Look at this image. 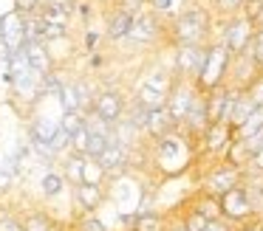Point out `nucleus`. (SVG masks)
I'll return each mask as SVG.
<instances>
[{
    "instance_id": "1",
    "label": "nucleus",
    "mask_w": 263,
    "mask_h": 231,
    "mask_svg": "<svg viewBox=\"0 0 263 231\" xmlns=\"http://www.w3.org/2000/svg\"><path fill=\"white\" fill-rule=\"evenodd\" d=\"M147 163H153L159 178H176L198 163V141L190 138L181 127L159 141H150Z\"/></svg>"
},
{
    "instance_id": "2",
    "label": "nucleus",
    "mask_w": 263,
    "mask_h": 231,
    "mask_svg": "<svg viewBox=\"0 0 263 231\" xmlns=\"http://www.w3.org/2000/svg\"><path fill=\"white\" fill-rule=\"evenodd\" d=\"M212 28H215V17H212L210 6H184L178 14L167 20V43L173 48L181 45H210Z\"/></svg>"
},
{
    "instance_id": "3",
    "label": "nucleus",
    "mask_w": 263,
    "mask_h": 231,
    "mask_svg": "<svg viewBox=\"0 0 263 231\" xmlns=\"http://www.w3.org/2000/svg\"><path fill=\"white\" fill-rule=\"evenodd\" d=\"M229 68H232V51L221 43V39H212L206 45V56H204V68H201L198 79H195V88L201 93H212V90L223 88L229 79Z\"/></svg>"
},
{
    "instance_id": "4",
    "label": "nucleus",
    "mask_w": 263,
    "mask_h": 231,
    "mask_svg": "<svg viewBox=\"0 0 263 231\" xmlns=\"http://www.w3.org/2000/svg\"><path fill=\"white\" fill-rule=\"evenodd\" d=\"M243 175L246 172L240 166H235V163L215 161V163H210V169H204V172H201L198 192H204V195L218 197V200H221L229 189H235V186L243 183Z\"/></svg>"
},
{
    "instance_id": "5",
    "label": "nucleus",
    "mask_w": 263,
    "mask_h": 231,
    "mask_svg": "<svg viewBox=\"0 0 263 231\" xmlns=\"http://www.w3.org/2000/svg\"><path fill=\"white\" fill-rule=\"evenodd\" d=\"M255 31H257V26L240 11V14L229 17V20H221V34H218L215 39H221V43L232 51V56H238V54H246V51L252 48Z\"/></svg>"
},
{
    "instance_id": "6",
    "label": "nucleus",
    "mask_w": 263,
    "mask_h": 231,
    "mask_svg": "<svg viewBox=\"0 0 263 231\" xmlns=\"http://www.w3.org/2000/svg\"><path fill=\"white\" fill-rule=\"evenodd\" d=\"M235 127L229 121H215V124H210V130L204 133V138H201V144H198V161L201 158H212V161H223L227 158V152H229V146L235 144Z\"/></svg>"
},
{
    "instance_id": "7",
    "label": "nucleus",
    "mask_w": 263,
    "mask_h": 231,
    "mask_svg": "<svg viewBox=\"0 0 263 231\" xmlns=\"http://www.w3.org/2000/svg\"><path fill=\"white\" fill-rule=\"evenodd\" d=\"M221 214L235 225H243V223H249V220L257 217V208H255V203H252V195H249V189H246L243 183L235 186V189H229L227 195L221 197Z\"/></svg>"
},
{
    "instance_id": "8",
    "label": "nucleus",
    "mask_w": 263,
    "mask_h": 231,
    "mask_svg": "<svg viewBox=\"0 0 263 231\" xmlns=\"http://www.w3.org/2000/svg\"><path fill=\"white\" fill-rule=\"evenodd\" d=\"M204 56H206V45H181V48H173V73L178 79H190L195 82L204 68Z\"/></svg>"
},
{
    "instance_id": "9",
    "label": "nucleus",
    "mask_w": 263,
    "mask_h": 231,
    "mask_svg": "<svg viewBox=\"0 0 263 231\" xmlns=\"http://www.w3.org/2000/svg\"><path fill=\"white\" fill-rule=\"evenodd\" d=\"M161 37H167V23L161 20L153 9H144L142 14H136L133 28H130V34H127V39L136 43V45H153L156 39H161Z\"/></svg>"
},
{
    "instance_id": "10",
    "label": "nucleus",
    "mask_w": 263,
    "mask_h": 231,
    "mask_svg": "<svg viewBox=\"0 0 263 231\" xmlns=\"http://www.w3.org/2000/svg\"><path fill=\"white\" fill-rule=\"evenodd\" d=\"M263 76V68L255 62V56H252V51H246V54H238L232 56V68H229V79H227V88L232 90H249L252 85L257 82V79Z\"/></svg>"
},
{
    "instance_id": "11",
    "label": "nucleus",
    "mask_w": 263,
    "mask_h": 231,
    "mask_svg": "<svg viewBox=\"0 0 263 231\" xmlns=\"http://www.w3.org/2000/svg\"><path fill=\"white\" fill-rule=\"evenodd\" d=\"M29 43V34H26V14H20L17 9L0 14V48H6L9 54L20 51Z\"/></svg>"
},
{
    "instance_id": "12",
    "label": "nucleus",
    "mask_w": 263,
    "mask_h": 231,
    "mask_svg": "<svg viewBox=\"0 0 263 231\" xmlns=\"http://www.w3.org/2000/svg\"><path fill=\"white\" fill-rule=\"evenodd\" d=\"M198 93H201V90L195 88V82L176 76V85H173L170 99H167V110H170L173 121H176L178 127L184 124V118H187V113H190V107H193V101H195V96H198Z\"/></svg>"
},
{
    "instance_id": "13",
    "label": "nucleus",
    "mask_w": 263,
    "mask_h": 231,
    "mask_svg": "<svg viewBox=\"0 0 263 231\" xmlns=\"http://www.w3.org/2000/svg\"><path fill=\"white\" fill-rule=\"evenodd\" d=\"M127 107H130V104H127L125 93H122L119 88H105V90H99V93H97L93 113H97V116H102L108 124H119L122 118H125Z\"/></svg>"
},
{
    "instance_id": "14",
    "label": "nucleus",
    "mask_w": 263,
    "mask_h": 231,
    "mask_svg": "<svg viewBox=\"0 0 263 231\" xmlns=\"http://www.w3.org/2000/svg\"><path fill=\"white\" fill-rule=\"evenodd\" d=\"M130 155H133L130 146H125L122 141L110 138V144L105 146V152L97 158V161L105 166L108 178H119V175H125L127 169H130Z\"/></svg>"
},
{
    "instance_id": "15",
    "label": "nucleus",
    "mask_w": 263,
    "mask_h": 231,
    "mask_svg": "<svg viewBox=\"0 0 263 231\" xmlns=\"http://www.w3.org/2000/svg\"><path fill=\"white\" fill-rule=\"evenodd\" d=\"M71 197H74V206L80 208V214H97L102 203L108 200V192H105V186L77 183L71 186Z\"/></svg>"
},
{
    "instance_id": "16",
    "label": "nucleus",
    "mask_w": 263,
    "mask_h": 231,
    "mask_svg": "<svg viewBox=\"0 0 263 231\" xmlns=\"http://www.w3.org/2000/svg\"><path fill=\"white\" fill-rule=\"evenodd\" d=\"M23 48H26V56H29L31 68H34L43 79H46L48 73L57 71V62H54L51 51H48V43H43V39H29Z\"/></svg>"
},
{
    "instance_id": "17",
    "label": "nucleus",
    "mask_w": 263,
    "mask_h": 231,
    "mask_svg": "<svg viewBox=\"0 0 263 231\" xmlns=\"http://www.w3.org/2000/svg\"><path fill=\"white\" fill-rule=\"evenodd\" d=\"M173 130H178V124L173 121V116H170V110H167V107H159V110H150V113H147L144 138L159 141V138H164V135H170Z\"/></svg>"
},
{
    "instance_id": "18",
    "label": "nucleus",
    "mask_w": 263,
    "mask_h": 231,
    "mask_svg": "<svg viewBox=\"0 0 263 231\" xmlns=\"http://www.w3.org/2000/svg\"><path fill=\"white\" fill-rule=\"evenodd\" d=\"M133 20H136V14L114 9L108 17V23H105V37L114 39V43L116 39H127V34H130V28H133Z\"/></svg>"
},
{
    "instance_id": "19",
    "label": "nucleus",
    "mask_w": 263,
    "mask_h": 231,
    "mask_svg": "<svg viewBox=\"0 0 263 231\" xmlns=\"http://www.w3.org/2000/svg\"><path fill=\"white\" fill-rule=\"evenodd\" d=\"M255 110H257L255 99L249 96V90H243V93H238V101H235V110H232V118H229V124H232V127L238 130L240 124H243Z\"/></svg>"
},
{
    "instance_id": "20",
    "label": "nucleus",
    "mask_w": 263,
    "mask_h": 231,
    "mask_svg": "<svg viewBox=\"0 0 263 231\" xmlns=\"http://www.w3.org/2000/svg\"><path fill=\"white\" fill-rule=\"evenodd\" d=\"M243 6H246V0H210V11H212V17H215L218 23L240 14Z\"/></svg>"
},
{
    "instance_id": "21",
    "label": "nucleus",
    "mask_w": 263,
    "mask_h": 231,
    "mask_svg": "<svg viewBox=\"0 0 263 231\" xmlns=\"http://www.w3.org/2000/svg\"><path fill=\"white\" fill-rule=\"evenodd\" d=\"M65 183H68V180H65L63 172H54V169H51V172H46V175H43V180H40L43 197H46V200H54L57 195H63Z\"/></svg>"
},
{
    "instance_id": "22",
    "label": "nucleus",
    "mask_w": 263,
    "mask_h": 231,
    "mask_svg": "<svg viewBox=\"0 0 263 231\" xmlns=\"http://www.w3.org/2000/svg\"><path fill=\"white\" fill-rule=\"evenodd\" d=\"M23 231H57V223L48 212H29L23 217Z\"/></svg>"
},
{
    "instance_id": "23",
    "label": "nucleus",
    "mask_w": 263,
    "mask_h": 231,
    "mask_svg": "<svg viewBox=\"0 0 263 231\" xmlns=\"http://www.w3.org/2000/svg\"><path fill=\"white\" fill-rule=\"evenodd\" d=\"M82 166H85V155L68 150V158H65V163H63V175L71 186L82 183Z\"/></svg>"
},
{
    "instance_id": "24",
    "label": "nucleus",
    "mask_w": 263,
    "mask_h": 231,
    "mask_svg": "<svg viewBox=\"0 0 263 231\" xmlns=\"http://www.w3.org/2000/svg\"><path fill=\"white\" fill-rule=\"evenodd\" d=\"M108 172L97 158H85V166H82V183H93V186H105Z\"/></svg>"
},
{
    "instance_id": "25",
    "label": "nucleus",
    "mask_w": 263,
    "mask_h": 231,
    "mask_svg": "<svg viewBox=\"0 0 263 231\" xmlns=\"http://www.w3.org/2000/svg\"><path fill=\"white\" fill-rule=\"evenodd\" d=\"M257 133H263V107H257V110L252 113V116L246 118V121L240 124L238 130H235V135H238L240 141H243V138H252V135H257Z\"/></svg>"
},
{
    "instance_id": "26",
    "label": "nucleus",
    "mask_w": 263,
    "mask_h": 231,
    "mask_svg": "<svg viewBox=\"0 0 263 231\" xmlns=\"http://www.w3.org/2000/svg\"><path fill=\"white\" fill-rule=\"evenodd\" d=\"M14 178H17V163L14 161L6 163L3 158H0V195H6V192L12 189Z\"/></svg>"
},
{
    "instance_id": "27",
    "label": "nucleus",
    "mask_w": 263,
    "mask_h": 231,
    "mask_svg": "<svg viewBox=\"0 0 263 231\" xmlns=\"http://www.w3.org/2000/svg\"><path fill=\"white\" fill-rule=\"evenodd\" d=\"M60 127H63L68 135L80 133V130L85 127V113H63V118H60Z\"/></svg>"
},
{
    "instance_id": "28",
    "label": "nucleus",
    "mask_w": 263,
    "mask_h": 231,
    "mask_svg": "<svg viewBox=\"0 0 263 231\" xmlns=\"http://www.w3.org/2000/svg\"><path fill=\"white\" fill-rule=\"evenodd\" d=\"M77 231H108V228H105V223L97 214H82V217L77 220Z\"/></svg>"
},
{
    "instance_id": "29",
    "label": "nucleus",
    "mask_w": 263,
    "mask_h": 231,
    "mask_svg": "<svg viewBox=\"0 0 263 231\" xmlns=\"http://www.w3.org/2000/svg\"><path fill=\"white\" fill-rule=\"evenodd\" d=\"M43 6H46V0H14V9L20 11V14H40Z\"/></svg>"
},
{
    "instance_id": "30",
    "label": "nucleus",
    "mask_w": 263,
    "mask_h": 231,
    "mask_svg": "<svg viewBox=\"0 0 263 231\" xmlns=\"http://www.w3.org/2000/svg\"><path fill=\"white\" fill-rule=\"evenodd\" d=\"M0 231H23V220H17L9 212H0Z\"/></svg>"
},
{
    "instance_id": "31",
    "label": "nucleus",
    "mask_w": 263,
    "mask_h": 231,
    "mask_svg": "<svg viewBox=\"0 0 263 231\" xmlns=\"http://www.w3.org/2000/svg\"><path fill=\"white\" fill-rule=\"evenodd\" d=\"M252 56H255V62L263 68V26H257V31H255V39H252Z\"/></svg>"
},
{
    "instance_id": "32",
    "label": "nucleus",
    "mask_w": 263,
    "mask_h": 231,
    "mask_svg": "<svg viewBox=\"0 0 263 231\" xmlns=\"http://www.w3.org/2000/svg\"><path fill=\"white\" fill-rule=\"evenodd\" d=\"M204 231H238V225L229 223L227 217H218V220H210V223L204 225Z\"/></svg>"
},
{
    "instance_id": "33",
    "label": "nucleus",
    "mask_w": 263,
    "mask_h": 231,
    "mask_svg": "<svg viewBox=\"0 0 263 231\" xmlns=\"http://www.w3.org/2000/svg\"><path fill=\"white\" fill-rule=\"evenodd\" d=\"M167 231H190L181 214H167Z\"/></svg>"
},
{
    "instance_id": "34",
    "label": "nucleus",
    "mask_w": 263,
    "mask_h": 231,
    "mask_svg": "<svg viewBox=\"0 0 263 231\" xmlns=\"http://www.w3.org/2000/svg\"><path fill=\"white\" fill-rule=\"evenodd\" d=\"M249 96L255 99V104H257V107H263V76H260V79H257V82L249 88Z\"/></svg>"
},
{
    "instance_id": "35",
    "label": "nucleus",
    "mask_w": 263,
    "mask_h": 231,
    "mask_svg": "<svg viewBox=\"0 0 263 231\" xmlns=\"http://www.w3.org/2000/svg\"><path fill=\"white\" fill-rule=\"evenodd\" d=\"M246 3H255V0H246Z\"/></svg>"
},
{
    "instance_id": "36",
    "label": "nucleus",
    "mask_w": 263,
    "mask_h": 231,
    "mask_svg": "<svg viewBox=\"0 0 263 231\" xmlns=\"http://www.w3.org/2000/svg\"><path fill=\"white\" fill-rule=\"evenodd\" d=\"M97 3H102V0H97Z\"/></svg>"
}]
</instances>
